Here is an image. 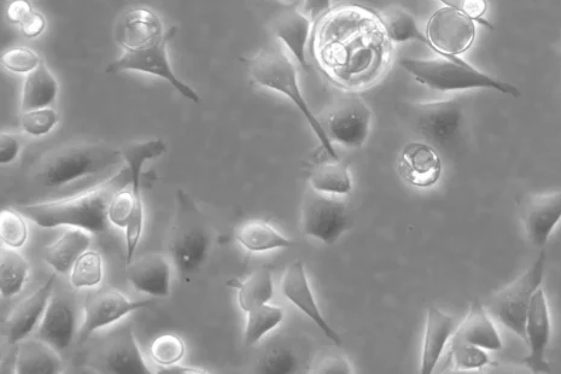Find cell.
<instances>
[{
  "label": "cell",
  "instance_id": "6da1fadb",
  "mask_svg": "<svg viewBox=\"0 0 561 374\" xmlns=\"http://www.w3.org/2000/svg\"><path fill=\"white\" fill-rule=\"evenodd\" d=\"M131 184L128 169L114 175L102 185L66 200L22 204L17 210L43 229L69 226L87 232L103 233L109 227V206L116 192Z\"/></svg>",
  "mask_w": 561,
  "mask_h": 374
},
{
  "label": "cell",
  "instance_id": "7a4b0ae2",
  "mask_svg": "<svg viewBox=\"0 0 561 374\" xmlns=\"http://www.w3.org/2000/svg\"><path fill=\"white\" fill-rule=\"evenodd\" d=\"M243 62L254 83L265 89L276 91L294 103L309 127L312 128L327 156L331 159H340L323 124L313 114L311 107L303 97L301 87L298 85L297 70L282 46L278 43L266 46L255 56L244 58Z\"/></svg>",
  "mask_w": 561,
  "mask_h": 374
},
{
  "label": "cell",
  "instance_id": "3957f363",
  "mask_svg": "<svg viewBox=\"0 0 561 374\" xmlns=\"http://www.w3.org/2000/svg\"><path fill=\"white\" fill-rule=\"evenodd\" d=\"M400 66L419 84L429 87L430 90L457 92L487 89L514 98L520 96V91L516 86L481 72L463 58H457V60L441 56L435 60L403 58Z\"/></svg>",
  "mask_w": 561,
  "mask_h": 374
},
{
  "label": "cell",
  "instance_id": "277c9868",
  "mask_svg": "<svg viewBox=\"0 0 561 374\" xmlns=\"http://www.w3.org/2000/svg\"><path fill=\"white\" fill-rule=\"evenodd\" d=\"M210 244L212 233L206 216L186 191L178 190L168 248L181 280L200 270L207 260Z\"/></svg>",
  "mask_w": 561,
  "mask_h": 374
},
{
  "label": "cell",
  "instance_id": "5b68a950",
  "mask_svg": "<svg viewBox=\"0 0 561 374\" xmlns=\"http://www.w3.org/2000/svg\"><path fill=\"white\" fill-rule=\"evenodd\" d=\"M122 160L121 150L107 146L69 145L50 155L40 166L37 178L45 187H62L107 171Z\"/></svg>",
  "mask_w": 561,
  "mask_h": 374
},
{
  "label": "cell",
  "instance_id": "8992f818",
  "mask_svg": "<svg viewBox=\"0 0 561 374\" xmlns=\"http://www.w3.org/2000/svg\"><path fill=\"white\" fill-rule=\"evenodd\" d=\"M409 124L426 143L441 153H453L465 131V108L460 99L408 105Z\"/></svg>",
  "mask_w": 561,
  "mask_h": 374
},
{
  "label": "cell",
  "instance_id": "52a82bcc",
  "mask_svg": "<svg viewBox=\"0 0 561 374\" xmlns=\"http://www.w3.org/2000/svg\"><path fill=\"white\" fill-rule=\"evenodd\" d=\"M546 254L542 251L533 266L489 301L488 312L508 330L527 342V319L531 300L545 278Z\"/></svg>",
  "mask_w": 561,
  "mask_h": 374
},
{
  "label": "cell",
  "instance_id": "ba28073f",
  "mask_svg": "<svg viewBox=\"0 0 561 374\" xmlns=\"http://www.w3.org/2000/svg\"><path fill=\"white\" fill-rule=\"evenodd\" d=\"M177 33V27L168 29L165 37L154 43L140 46L137 49L122 50L118 60L109 64L108 73L139 72L154 75L168 81L181 96L196 104L201 103V97L189 85L179 80L174 74L171 63L168 60V44Z\"/></svg>",
  "mask_w": 561,
  "mask_h": 374
},
{
  "label": "cell",
  "instance_id": "9c48e42d",
  "mask_svg": "<svg viewBox=\"0 0 561 374\" xmlns=\"http://www.w3.org/2000/svg\"><path fill=\"white\" fill-rule=\"evenodd\" d=\"M338 196L309 189L303 197L301 227L307 237L326 245L336 244L350 229L349 209Z\"/></svg>",
  "mask_w": 561,
  "mask_h": 374
},
{
  "label": "cell",
  "instance_id": "30bf717a",
  "mask_svg": "<svg viewBox=\"0 0 561 374\" xmlns=\"http://www.w3.org/2000/svg\"><path fill=\"white\" fill-rule=\"evenodd\" d=\"M425 34L438 56L457 60L476 38V22L463 11L444 7L430 17Z\"/></svg>",
  "mask_w": 561,
  "mask_h": 374
},
{
  "label": "cell",
  "instance_id": "8fae6325",
  "mask_svg": "<svg viewBox=\"0 0 561 374\" xmlns=\"http://www.w3.org/2000/svg\"><path fill=\"white\" fill-rule=\"evenodd\" d=\"M321 124L333 144L360 149L370 136L372 111L359 97L342 98Z\"/></svg>",
  "mask_w": 561,
  "mask_h": 374
},
{
  "label": "cell",
  "instance_id": "7c38bea8",
  "mask_svg": "<svg viewBox=\"0 0 561 374\" xmlns=\"http://www.w3.org/2000/svg\"><path fill=\"white\" fill-rule=\"evenodd\" d=\"M154 301H133L119 290L103 289L87 296L84 321L79 332V344H84L98 331L116 323L131 313L154 306Z\"/></svg>",
  "mask_w": 561,
  "mask_h": 374
},
{
  "label": "cell",
  "instance_id": "4fadbf2b",
  "mask_svg": "<svg viewBox=\"0 0 561 374\" xmlns=\"http://www.w3.org/2000/svg\"><path fill=\"white\" fill-rule=\"evenodd\" d=\"M98 365L114 374H153L138 347L130 325L110 333L98 350Z\"/></svg>",
  "mask_w": 561,
  "mask_h": 374
},
{
  "label": "cell",
  "instance_id": "5bb4252c",
  "mask_svg": "<svg viewBox=\"0 0 561 374\" xmlns=\"http://www.w3.org/2000/svg\"><path fill=\"white\" fill-rule=\"evenodd\" d=\"M282 291L286 300L291 302L298 311L305 314L308 319H311L318 326V329L324 333L326 338H329L336 346H342V337L327 323L317 300H315L306 268L302 261H296L286 268L282 279Z\"/></svg>",
  "mask_w": 561,
  "mask_h": 374
},
{
  "label": "cell",
  "instance_id": "9a60e30c",
  "mask_svg": "<svg viewBox=\"0 0 561 374\" xmlns=\"http://www.w3.org/2000/svg\"><path fill=\"white\" fill-rule=\"evenodd\" d=\"M552 336L551 312L547 301L546 292L539 289L531 300L527 319V343L529 353L523 362L530 372L551 373L546 359V350Z\"/></svg>",
  "mask_w": 561,
  "mask_h": 374
},
{
  "label": "cell",
  "instance_id": "2e32d148",
  "mask_svg": "<svg viewBox=\"0 0 561 374\" xmlns=\"http://www.w3.org/2000/svg\"><path fill=\"white\" fill-rule=\"evenodd\" d=\"M403 180L418 189H429L440 181L443 163L434 146L423 142L406 144L399 159Z\"/></svg>",
  "mask_w": 561,
  "mask_h": 374
},
{
  "label": "cell",
  "instance_id": "e0dca14e",
  "mask_svg": "<svg viewBox=\"0 0 561 374\" xmlns=\"http://www.w3.org/2000/svg\"><path fill=\"white\" fill-rule=\"evenodd\" d=\"M77 330V309L72 297L55 295L51 297L43 315L38 336L49 343L58 353L70 347Z\"/></svg>",
  "mask_w": 561,
  "mask_h": 374
},
{
  "label": "cell",
  "instance_id": "ac0fdd59",
  "mask_svg": "<svg viewBox=\"0 0 561 374\" xmlns=\"http://www.w3.org/2000/svg\"><path fill=\"white\" fill-rule=\"evenodd\" d=\"M56 278L57 273H52L39 289L16 306L8 320L5 321V336L11 346L26 340L29 333L37 326L38 321L42 319L51 300Z\"/></svg>",
  "mask_w": 561,
  "mask_h": 374
},
{
  "label": "cell",
  "instance_id": "d6986e66",
  "mask_svg": "<svg viewBox=\"0 0 561 374\" xmlns=\"http://www.w3.org/2000/svg\"><path fill=\"white\" fill-rule=\"evenodd\" d=\"M133 288L153 297L171 294L172 266L165 254L148 253L126 266Z\"/></svg>",
  "mask_w": 561,
  "mask_h": 374
},
{
  "label": "cell",
  "instance_id": "ffe728a7",
  "mask_svg": "<svg viewBox=\"0 0 561 374\" xmlns=\"http://www.w3.org/2000/svg\"><path fill=\"white\" fill-rule=\"evenodd\" d=\"M167 32L155 11L134 8L120 17L115 38L122 50H131L154 43L165 37Z\"/></svg>",
  "mask_w": 561,
  "mask_h": 374
},
{
  "label": "cell",
  "instance_id": "44dd1931",
  "mask_svg": "<svg viewBox=\"0 0 561 374\" xmlns=\"http://www.w3.org/2000/svg\"><path fill=\"white\" fill-rule=\"evenodd\" d=\"M461 321L443 312L442 309L431 306L426 313L425 332L420 360V373H434L435 368L448 346L453 340Z\"/></svg>",
  "mask_w": 561,
  "mask_h": 374
},
{
  "label": "cell",
  "instance_id": "7402d4cb",
  "mask_svg": "<svg viewBox=\"0 0 561 374\" xmlns=\"http://www.w3.org/2000/svg\"><path fill=\"white\" fill-rule=\"evenodd\" d=\"M561 220V191L537 195L525 207L523 225L531 244L545 247Z\"/></svg>",
  "mask_w": 561,
  "mask_h": 374
},
{
  "label": "cell",
  "instance_id": "603a6c76",
  "mask_svg": "<svg viewBox=\"0 0 561 374\" xmlns=\"http://www.w3.org/2000/svg\"><path fill=\"white\" fill-rule=\"evenodd\" d=\"M312 20L294 7L284 9L272 22V32L280 43L308 72L307 45L311 35Z\"/></svg>",
  "mask_w": 561,
  "mask_h": 374
},
{
  "label": "cell",
  "instance_id": "cb8c5ba5",
  "mask_svg": "<svg viewBox=\"0 0 561 374\" xmlns=\"http://www.w3.org/2000/svg\"><path fill=\"white\" fill-rule=\"evenodd\" d=\"M452 343L471 344V346L494 350V352L504 349V343H502L492 315L477 298L471 303L469 313L465 320L461 321Z\"/></svg>",
  "mask_w": 561,
  "mask_h": 374
},
{
  "label": "cell",
  "instance_id": "d4e9b609",
  "mask_svg": "<svg viewBox=\"0 0 561 374\" xmlns=\"http://www.w3.org/2000/svg\"><path fill=\"white\" fill-rule=\"evenodd\" d=\"M60 353L40 338L23 340L16 354L17 374H57L62 371Z\"/></svg>",
  "mask_w": 561,
  "mask_h": 374
},
{
  "label": "cell",
  "instance_id": "484cf974",
  "mask_svg": "<svg viewBox=\"0 0 561 374\" xmlns=\"http://www.w3.org/2000/svg\"><path fill=\"white\" fill-rule=\"evenodd\" d=\"M236 239L249 253H266L295 245L294 239L285 237L270 222L260 219L247 220L239 225Z\"/></svg>",
  "mask_w": 561,
  "mask_h": 374
},
{
  "label": "cell",
  "instance_id": "4316f807",
  "mask_svg": "<svg viewBox=\"0 0 561 374\" xmlns=\"http://www.w3.org/2000/svg\"><path fill=\"white\" fill-rule=\"evenodd\" d=\"M90 247L91 236L87 231L69 230L64 232L58 241L45 248L44 259L56 273L68 274L79 257Z\"/></svg>",
  "mask_w": 561,
  "mask_h": 374
},
{
  "label": "cell",
  "instance_id": "83f0119b",
  "mask_svg": "<svg viewBox=\"0 0 561 374\" xmlns=\"http://www.w3.org/2000/svg\"><path fill=\"white\" fill-rule=\"evenodd\" d=\"M60 85L44 61L27 74L22 89L21 111L49 108L55 103Z\"/></svg>",
  "mask_w": 561,
  "mask_h": 374
},
{
  "label": "cell",
  "instance_id": "f1b7e54d",
  "mask_svg": "<svg viewBox=\"0 0 561 374\" xmlns=\"http://www.w3.org/2000/svg\"><path fill=\"white\" fill-rule=\"evenodd\" d=\"M309 185L315 191L338 197L348 195L353 190L349 166L341 159L331 157L313 169Z\"/></svg>",
  "mask_w": 561,
  "mask_h": 374
},
{
  "label": "cell",
  "instance_id": "f546056e",
  "mask_svg": "<svg viewBox=\"0 0 561 374\" xmlns=\"http://www.w3.org/2000/svg\"><path fill=\"white\" fill-rule=\"evenodd\" d=\"M227 285L238 290L239 307L245 313L267 305L274 296L273 276L267 268L255 271L243 283L237 279H231Z\"/></svg>",
  "mask_w": 561,
  "mask_h": 374
},
{
  "label": "cell",
  "instance_id": "4dcf8cb0",
  "mask_svg": "<svg viewBox=\"0 0 561 374\" xmlns=\"http://www.w3.org/2000/svg\"><path fill=\"white\" fill-rule=\"evenodd\" d=\"M167 151V144L162 139L148 140L127 145L121 150L122 157L127 163V169L131 175V187L134 197L139 202L142 200V172L145 163L151 160L160 159Z\"/></svg>",
  "mask_w": 561,
  "mask_h": 374
},
{
  "label": "cell",
  "instance_id": "1f68e13d",
  "mask_svg": "<svg viewBox=\"0 0 561 374\" xmlns=\"http://www.w3.org/2000/svg\"><path fill=\"white\" fill-rule=\"evenodd\" d=\"M381 21L390 42H417L428 46L431 51L434 50L428 35L420 31L417 20L408 11L400 8L389 9L383 14Z\"/></svg>",
  "mask_w": 561,
  "mask_h": 374
},
{
  "label": "cell",
  "instance_id": "d6a6232c",
  "mask_svg": "<svg viewBox=\"0 0 561 374\" xmlns=\"http://www.w3.org/2000/svg\"><path fill=\"white\" fill-rule=\"evenodd\" d=\"M29 276L26 257L16 249L2 248L0 251V292L4 298L20 294Z\"/></svg>",
  "mask_w": 561,
  "mask_h": 374
},
{
  "label": "cell",
  "instance_id": "836d02e7",
  "mask_svg": "<svg viewBox=\"0 0 561 374\" xmlns=\"http://www.w3.org/2000/svg\"><path fill=\"white\" fill-rule=\"evenodd\" d=\"M247 324H245V344L253 347L259 343L262 338L272 332L283 323L285 314L283 308L278 306L267 305L253 309L247 313Z\"/></svg>",
  "mask_w": 561,
  "mask_h": 374
},
{
  "label": "cell",
  "instance_id": "e575fe53",
  "mask_svg": "<svg viewBox=\"0 0 561 374\" xmlns=\"http://www.w3.org/2000/svg\"><path fill=\"white\" fill-rule=\"evenodd\" d=\"M103 279V261L96 250H87L70 271V283L75 289L95 288Z\"/></svg>",
  "mask_w": 561,
  "mask_h": 374
},
{
  "label": "cell",
  "instance_id": "d590c367",
  "mask_svg": "<svg viewBox=\"0 0 561 374\" xmlns=\"http://www.w3.org/2000/svg\"><path fill=\"white\" fill-rule=\"evenodd\" d=\"M0 238L5 247L11 249H20L26 244L28 227L19 210L2 209L0 212Z\"/></svg>",
  "mask_w": 561,
  "mask_h": 374
},
{
  "label": "cell",
  "instance_id": "8d00e7d4",
  "mask_svg": "<svg viewBox=\"0 0 561 374\" xmlns=\"http://www.w3.org/2000/svg\"><path fill=\"white\" fill-rule=\"evenodd\" d=\"M151 356L157 365L168 367L179 364L185 355V343L174 333H165L156 338L150 347Z\"/></svg>",
  "mask_w": 561,
  "mask_h": 374
},
{
  "label": "cell",
  "instance_id": "74e56055",
  "mask_svg": "<svg viewBox=\"0 0 561 374\" xmlns=\"http://www.w3.org/2000/svg\"><path fill=\"white\" fill-rule=\"evenodd\" d=\"M58 121L57 111L49 107L22 113L21 126L29 136L44 137L54 130Z\"/></svg>",
  "mask_w": 561,
  "mask_h": 374
},
{
  "label": "cell",
  "instance_id": "f35d334b",
  "mask_svg": "<svg viewBox=\"0 0 561 374\" xmlns=\"http://www.w3.org/2000/svg\"><path fill=\"white\" fill-rule=\"evenodd\" d=\"M452 361L455 370H479L490 364V358L485 349L471 344L452 343Z\"/></svg>",
  "mask_w": 561,
  "mask_h": 374
},
{
  "label": "cell",
  "instance_id": "ab89813d",
  "mask_svg": "<svg viewBox=\"0 0 561 374\" xmlns=\"http://www.w3.org/2000/svg\"><path fill=\"white\" fill-rule=\"evenodd\" d=\"M297 368V359L288 348H272L261 359L257 372L264 374H290Z\"/></svg>",
  "mask_w": 561,
  "mask_h": 374
},
{
  "label": "cell",
  "instance_id": "60d3db41",
  "mask_svg": "<svg viewBox=\"0 0 561 374\" xmlns=\"http://www.w3.org/2000/svg\"><path fill=\"white\" fill-rule=\"evenodd\" d=\"M42 62L37 52L29 48L10 49L2 55L3 67L17 74H29Z\"/></svg>",
  "mask_w": 561,
  "mask_h": 374
},
{
  "label": "cell",
  "instance_id": "b9f144b4",
  "mask_svg": "<svg viewBox=\"0 0 561 374\" xmlns=\"http://www.w3.org/2000/svg\"><path fill=\"white\" fill-rule=\"evenodd\" d=\"M352 364L341 354L327 353L315 360L309 373L313 374H352Z\"/></svg>",
  "mask_w": 561,
  "mask_h": 374
},
{
  "label": "cell",
  "instance_id": "7bdbcfd3",
  "mask_svg": "<svg viewBox=\"0 0 561 374\" xmlns=\"http://www.w3.org/2000/svg\"><path fill=\"white\" fill-rule=\"evenodd\" d=\"M21 150V143L19 138L13 134L2 133L0 134V163L3 166L9 165L16 160Z\"/></svg>",
  "mask_w": 561,
  "mask_h": 374
},
{
  "label": "cell",
  "instance_id": "ee69618b",
  "mask_svg": "<svg viewBox=\"0 0 561 374\" xmlns=\"http://www.w3.org/2000/svg\"><path fill=\"white\" fill-rule=\"evenodd\" d=\"M487 10V0H465L463 13L469 16L473 21L478 22L479 25H482L485 28L490 29V31H493L494 26L492 25V23L484 20V15L485 13H487Z\"/></svg>",
  "mask_w": 561,
  "mask_h": 374
},
{
  "label": "cell",
  "instance_id": "f6af8a7d",
  "mask_svg": "<svg viewBox=\"0 0 561 374\" xmlns=\"http://www.w3.org/2000/svg\"><path fill=\"white\" fill-rule=\"evenodd\" d=\"M20 26L23 34L27 35L28 38H37L44 32L46 22L42 14L32 9L23 17Z\"/></svg>",
  "mask_w": 561,
  "mask_h": 374
},
{
  "label": "cell",
  "instance_id": "bcb514c9",
  "mask_svg": "<svg viewBox=\"0 0 561 374\" xmlns=\"http://www.w3.org/2000/svg\"><path fill=\"white\" fill-rule=\"evenodd\" d=\"M332 0H305V14L312 21L318 20L331 8Z\"/></svg>",
  "mask_w": 561,
  "mask_h": 374
},
{
  "label": "cell",
  "instance_id": "7dc6e473",
  "mask_svg": "<svg viewBox=\"0 0 561 374\" xmlns=\"http://www.w3.org/2000/svg\"><path fill=\"white\" fill-rule=\"evenodd\" d=\"M32 9V5L29 4L27 0H14L8 9L9 20L13 23H17V25H20L23 17H25Z\"/></svg>",
  "mask_w": 561,
  "mask_h": 374
},
{
  "label": "cell",
  "instance_id": "c3c4849f",
  "mask_svg": "<svg viewBox=\"0 0 561 374\" xmlns=\"http://www.w3.org/2000/svg\"><path fill=\"white\" fill-rule=\"evenodd\" d=\"M160 374H206L209 373L206 370H200L197 367L180 366L178 364L162 367V370L157 371Z\"/></svg>",
  "mask_w": 561,
  "mask_h": 374
},
{
  "label": "cell",
  "instance_id": "681fc988",
  "mask_svg": "<svg viewBox=\"0 0 561 374\" xmlns=\"http://www.w3.org/2000/svg\"><path fill=\"white\" fill-rule=\"evenodd\" d=\"M444 7L463 11L465 0H440Z\"/></svg>",
  "mask_w": 561,
  "mask_h": 374
}]
</instances>
